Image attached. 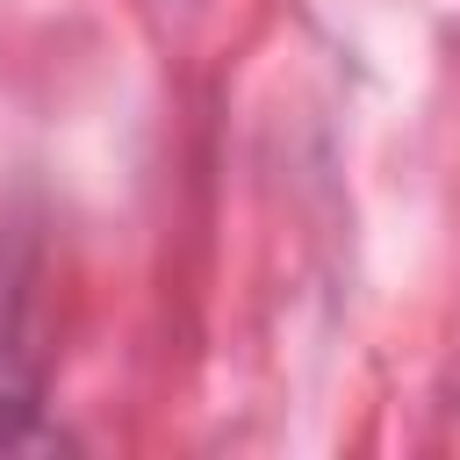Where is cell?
Segmentation results:
<instances>
[{
	"label": "cell",
	"instance_id": "obj_1",
	"mask_svg": "<svg viewBox=\"0 0 460 460\" xmlns=\"http://www.w3.org/2000/svg\"><path fill=\"white\" fill-rule=\"evenodd\" d=\"M43 424V331H36V244L0 230V446H29Z\"/></svg>",
	"mask_w": 460,
	"mask_h": 460
}]
</instances>
